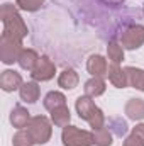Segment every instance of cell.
I'll use <instances>...</instances> for the list:
<instances>
[{
	"mask_svg": "<svg viewBox=\"0 0 144 146\" xmlns=\"http://www.w3.org/2000/svg\"><path fill=\"white\" fill-rule=\"evenodd\" d=\"M76 112H78V117L87 121L92 127V131L98 129V127H104L105 126V115L100 107L95 106V102L92 100V97L88 95H81L76 99Z\"/></svg>",
	"mask_w": 144,
	"mask_h": 146,
	"instance_id": "obj_2",
	"label": "cell"
},
{
	"mask_svg": "<svg viewBox=\"0 0 144 146\" xmlns=\"http://www.w3.org/2000/svg\"><path fill=\"white\" fill-rule=\"evenodd\" d=\"M104 2H105L107 5H114V7H115V5H122V3H124V0H104Z\"/></svg>",
	"mask_w": 144,
	"mask_h": 146,
	"instance_id": "obj_26",
	"label": "cell"
},
{
	"mask_svg": "<svg viewBox=\"0 0 144 146\" xmlns=\"http://www.w3.org/2000/svg\"><path fill=\"white\" fill-rule=\"evenodd\" d=\"M26 129L31 134L34 145H46L51 139V134H53L51 122L44 115H34V117H31V121L26 126Z\"/></svg>",
	"mask_w": 144,
	"mask_h": 146,
	"instance_id": "obj_3",
	"label": "cell"
},
{
	"mask_svg": "<svg viewBox=\"0 0 144 146\" xmlns=\"http://www.w3.org/2000/svg\"><path fill=\"white\" fill-rule=\"evenodd\" d=\"M108 129L114 131L115 136H124L127 133V122L122 119V117H110L108 119Z\"/></svg>",
	"mask_w": 144,
	"mask_h": 146,
	"instance_id": "obj_23",
	"label": "cell"
},
{
	"mask_svg": "<svg viewBox=\"0 0 144 146\" xmlns=\"http://www.w3.org/2000/svg\"><path fill=\"white\" fill-rule=\"evenodd\" d=\"M22 83L24 82H22L20 73H17L15 70H5L0 75V87L3 92H14V90L20 88Z\"/></svg>",
	"mask_w": 144,
	"mask_h": 146,
	"instance_id": "obj_9",
	"label": "cell"
},
{
	"mask_svg": "<svg viewBox=\"0 0 144 146\" xmlns=\"http://www.w3.org/2000/svg\"><path fill=\"white\" fill-rule=\"evenodd\" d=\"M31 121V112L26 109L24 106H15L10 112V122L17 129H24Z\"/></svg>",
	"mask_w": 144,
	"mask_h": 146,
	"instance_id": "obj_12",
	"label": "cell"
},
{
	"mask_svg": "<svg viewBox=\"0 0 144 146\" xmlns=\"http://www.w3.org/2000/svg\"><path fill=\"white\" fill-rule=\"evenodd\" d=\"M143 12H144V5H143Z\"/></svg>",
	"mask_w": 144,
	"mask_h": 146,
	"instance_id": "obj_27",
	"label": "cell"
},
{
	"mask_svg": "<svg viewBox=\"0 0 144 146\" xmlns=\"http://www.w3.org/2000/svg\"><path fill=\"white\" fill-rule=\"evenodd\" d=\"M42 3H44V0H15L17 9L26 10V12H36L41 9Z\"/></svg>",
	"mask_w": 144,
	"mask_h": 146,
	"instance_id": "obj_25",
	"label": "cell"
},
{
	"mask_svg": "<svg viewBox=\"0 0 144 146\" xmlns=\"http://www.w3.org/2000/svg\"><path fill=\"white\" fill-rule=\"evenodd\" d=\"M78 82H80V76L75 70H63L58 76V85L65 90H73L75 87H78Z\"/></svg>",
	"mask_w": 144,
	"mask_h": 146,
	"instance_id": "obj_17",
	"label": "cell"
},
{
	"mask_svg": "<svg viewBox=\"0 0 144 146\" xmlns=\"http://www.w3.org/2000/svg\"><path fill=\"white\" fill-rule=\"evenodd\" d=\"M39 54H37L34 49H22V53H20V56H19V66L22 68V70H27V72H32L34 70V66L37 65V61H39Z\"/></svg>",
	"mask_w": 144,
	"mask_h": 146,
	"instance_id": "obj_16",
	"label": "cell"
},
{
	"mask_svg": "<svg viewBox=\"0 0 144 146\" xmlns=\"http://www.w3.org/2000/svg\"><path fill=\"white\" fill-rule=\"evenodd\" d=\"M0 21L3 24V33L17 39H24L27 36V26L20 14L17 12V5L14 3H3L0 7Z\"/></svg>",
	"mask_w": 144,
	"mask_h": 146,
	"instance_id": "obj_1",
	"label": "cell"
},
{
	"mask_svg": "<svg viewBox=\"0 0 144 146\" xmlns=\"http://www.w3.org/2000/svg\"><path fill=\"white\" fill-rule=\"evenodd\" d=\"M122 146H144V124H137L126 138Z\"/></svg>",
	"mask_w": 144,
	"mask_h": 146,
	"instance_id": "obj_21",
	"label": "cell"
},
{
	"mask_svg": "<svg viewBox=\"0 0 144 146\" xmlns=\"http://www.w3.org/2000/svg\"><path fill=\"white\" fill-rule=\"evenodd\" d=\"M42 106H44V109L46 110H54L56 107H61V106H66V97L61 94V92H56V90H53V92H49V94H46V97H44V100H42Z\"/></svg>",
	"mask_w": 144,
	"mask_h": 146,
	"instance_id": "obj_19",
	"label": "cell"
},
{
	"mask_svg": "<svg viewBox=\"0 0 144 146\" xmlns=\"http://www.w3.org/2000/svg\"><path fill=\"white\" fill-rule=\"evenodd\" d=\"M105 88H107L105 80L98 78V76H92L88 82H85V87H83L85 95H88V97H98L105 92Z\"/></svg>",
	"mask_w": 144,
	"mask_h": 146,
	"instance_id": "obj_14",
	"label": "cell"
},
{
	"mask_svg": "<svg viewBox=\"0 0 144 146\" xmlns=\"http://www.w3.org/2000/svg\"><path fill=\"white\" fill-rule=\"evenodd\" d=\"M51 121L58 127H66L70 124V121H71L70 109L66 106H61V107H56L54 110H51Z\"/></svg>",
	"mask_w": 144,
	"mask_h": 146,
	"instance_id": "obj_18",
	"label": "cell"
},
{
	"mask_svg": "<svg viewBox=\"0 0 144 146\" xmlns=\"http://www.w3.org/2000/svg\"><path fill=\"white\" fill-rule=\"evenodd\" d=\"M22 41L14 36H9L5 33H2L0 37V60L5 65H12L15 61H19V56L22 53Z\"/></svg>",
	"mask_w": 144,
	"mask_h": 146,
	"instance_id": "obj_4",
	"label": "cell"
},
{
	"mask_svg": "<svg viewBox=\"0 0 144 146\" xmlns=\"http://www.w3.org/2000/svg\"><path fill=\"white\" fill-rule=\"evenodd\" d=\"M87 70L92 76H98V78H104L108 75V63L107 60L100 54H92L87 61Z\"/></svg>",
	"mask_w": 144,
	"mask_h": 146,
	"instance_id": "obj_8",
	"label": "cell"
},
{
	"mask_svg": "<svg viewBox=\"0 0 144 146\" xmlns=\"http://www.w3.org/2000/svg\"><path fill=\"white\" fill-rule=\"evenodd\" d=\"M120 44L124 49H139L144 44V26L141 24H131L122 31Z\"/></svg>",
	"mask_w": 144,
	"mask_h": 146,
	"instance_id": "obj_6",
	"label": "cell"
},
{
	"mask_svg": "<svg viewBox=\"0 0 144 146\" xmlns=\"http://www.w3.org/2000/svg\"><path fill=\"white\" fill-rule=\"evenodd\" d=\"M93 133V139H95V145L97 146H110L114 141H112V131L108 127H98Z\"/></svg>",
	"mask_w": 144,
	"mask_h": 146,
	"instance_id": "obj_22",
	"label": "cell"
},
{
	"mask_svg": "<svg viewBox=\"0 0 144 146\" xmlns=\"http://www.w3.org/2000/svg\"><path fill=\"white\" fill-rule=\"evenodd\" d=\"M12 145L14 146H34V141L31 138V134L27 133V129H19L14 138H12Z\"/></svg>",
	"mask_w": 144,
	"mask_h": 146,
	"instance_id": "obj_24",
	"label": "cell"
},
{
	"mask_svg": "<svg viewBox=\"0 0 144 146\" xmlns=\"http://www.w3.org/2000/svg\"><path fill=\"white\" fill-rule=\"evenodd\" d=\"M124 70H126V75H127V83H129V87L144 92V70L134 68V66H127V68H124Z\"/></svg>",
	"mask_w": 144,
	"mask_h": 146,
	"instance_id": "obj_15",
	"label": "cell"
},
{
	"mask_svg": "<svg viewBox=\"0 0 144 146\" xmlns=\"http://www.w3.org/2000/svg\"><path fill=\"white\" fill-rule=\"evenodd\" d=\"M61 141H63V146H92V145H95L93 133L80 129L76 126H70V124L66 127H63Z\"/></svg>",
	"mask_w": 144,
	"mask_h": 146,
	"instance_id": "obj_5",
	"label": "cell"
},
{
	"mask_svg": "<svg viewBox=\"0 0 144 146\" xmlns=\"http://www.w3.org/2000/svg\"><path fill=\"white\" fill-rule=\"evenodd\" d=\"M19 95H20L22 102H26V104H36L39 95H41V88H39V85H37L36 82H26L19 88Z\"/></svg>",
	"mask_w": 144,
	"mask_h": 146,
	"instance_id": "obj_10",
	"label": "cell"
},
{
	"mask_svg": "<svg viewBox=\"0 0 144 146\" xmlns=\"http://www.w3.org/2000/svg\"><path fill=\"white\" fill-rule=\"evenodd\" d=\"M124 112L132 121H143L144 119V100L143 99H129V102L124 107Z\"/></svg>",
	"mask_w": 144,
	"mask_h": 146,
	"instance_id": "obj_13",
	"label": "cell"
},
{
	"mask_svg": "<svg viewBox=\"0 0 144 146\" xmlns=\"http://www.w3.org/2000/svg\"><path fill=\"white\" fill-rule=\"evenodd\" d=\"M107 56L110 60V63L120 65L124 61V48H122V44L117 42V41H110L107 46Z\"/></svg>",
	"mask_w": 144,
	"mask_h": 146,
	"instance_id": "obj_20",
	"label": "cell"
},
{
	"mask_svg": "<svg viewBox=\"0 0 144 146\" xmlns=\"http://www.w3.org/2000/svg\"><path fill=\"white\" fill-rule=\"evenodd\" d=\"M108 82L114 85V87H117V88H126V87H129V83H127V75H126V70H122L119 65H115V63H110L108 65Z\"/></svg>",
	"mask_w": 144,
	"mask_h": 146,
	"instance_id": "obj_11",
	"label": "cell"
},
{
	"mask_svg": "<svg viewBox=\"0 0 144 146\" xmlns=\"http://www.w3.org/2000/svg\"><path fill=\"white\" fill-rule=\"evenodd\" d=\"M54 73H56L54 63L48 56H41L34 70L31 72V76L34 78V82H48L54 76Z\"/></svg>",
	"mask_w": 144,
	"mask_h": 146,
	"instance_id": "obj_7",
	"label": "cell"
}]
</instances>
